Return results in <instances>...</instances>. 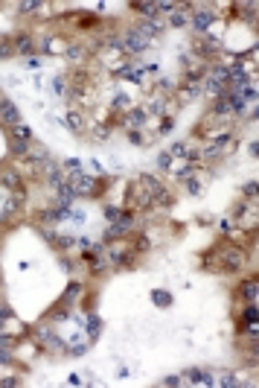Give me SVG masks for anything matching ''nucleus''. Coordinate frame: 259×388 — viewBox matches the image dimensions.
<instances>
[{
	"mask_svg": "<svg viewBox=\"0 0 259 388\" xmlns=\"http://www.w3.org/2000/svg\"><path fill=\"white\" fill-rule=\"evenodd\" d=\"M67 181H70V187H73V193L82 195V198H94L99 193V184L91 178V175H67Z\"/></svg>",
	"mask_w": 259,
	"mask_h": 388,
	"instance_id": "obj_1",
	"label": "nucleus"
},
{
	"mask_svg": "<svg viewBox=\"0 0 259 388\" xmlns=\"http://www.w3.org/2000/svg\"><path fill=\"white\" fill-rule=\"evenodd\" d=\"M242 266H245V254H242V251H239V248H236V245H222V269H230V272H233V269H242Z\"/></svg>",
	"mask_w": 259,
	"mask_h": 388,
	"instance_id": "obj_2",
	"label": "nucleus"
},
{
	"mask_svg": "<svg viewBox=\"0 0 259 388\" xmlns=\"http://www.w3.org/2000/svg\"><path fill=\"white\" fill-rule=\"evenodd\" d=\"M0 120H3V123H9V126H18V123H21V114H18L15 102L0 99Z\"/></svg>",
	"mask_w": 259,
	"mask_h": 388,
	"instance_id": "obj_3",
	"label": "nucleus"
},
{
	"mask_svg": "<svg viewBox=\"0 0 259 388\" xmlns=\"http://www.w3.org/2000/svg\"><path fill=\"white\" fill-rule=\"evenodd\" d=\"M38 342H41L47 350H53V353H62V350H65V345L59 342V336L50 333V330H41V333H38Z\"/></svg>",
	"mask_w": 259,
	"mask_h": 388,
	"instance_id": "obj_4",
	"label": "nucleus"
},
{
	"mask_svg": "<svg viewBox=\"0 0 259 388\" xmlns=\"http://www.w3.org/2000/svg\"><path fill=\"white\" fill-rule=\"evenodd\" d=\"M131 222H134L131 216H123V222H114V225L108 228V233H105V236H108V239H117V236H126V233H129V228H131Z\"/></svg>",
	"mask_w": 259,
	"mask_h": 388,
	"instance_id": "obj_5",
	"label": "nucleus"
},
{
	"mask_svg": "<svg viewBox=\"0 0 259 388\" xmlns=\"http://www.w3.org/2000/svg\"><path fill=\"white\" fill-rule=\"evenodd\" d=\"M210 18H213V9H195V30H201V33H207V27H210Z\"/></svg>",
	"mask_w": 259,
	"mask_h": 388,
	"instance_id": "obj_6",
	"label": "nucleus"
},
{
	"mask_svg": "<svg viewBox=\"0 0 259 388\" xmlns=\"http://www.w3.org/2000/svg\"><path fill=\"white\" fill-rule=\"evenodd\" d=\"M24 201V190H15V193L9 195L6 201H3V207H0V213H12V210H18V204Z\"/></svg>",
	"mask_w": 259,
	"mask_h": 388,
	"instance_id": "obj_7",
	"label": "nucleus"
},
{
	"mask_svg": "<svg viewBox=\"0 0 259 388\" xmlns=\"http://www.w3.org/2000/svg\"><path fill=\"white\" fill-rule=\"evenodd\" d=\"M131 6H134V9H137V12H140L143 18H155V15L161 12V9H158V3H152V0H143V3H131Z\"/></svg>",
	"mask_w": 259,
	"mask_h": 388,
	"instance_id": "obj_8",
	"label": "nucleus"
},
{
	"mask_svg": "<svg viewBox=\"0 0 259 388\" xmlns=\"http://www.w3.org/2000/svg\"><path fill=\"white\" fill-rule=\"evenodd\" d=\"M15 50H18V56H32V41H30V35H18V38H15Z\"/></svg>",
	"mask_w": 259,
	"mask_h": 388,
	"instance_id": "obj_9",
	"label": "nucleus"
},
{
	"mask_svg": "<svg viewBox=\"0 0 259 388\" xmlns=\"http://www.w3.org/2000/svg\"><path fill=\"white\" fill-rule=\"evenodd\" d=\"M12 140H18V143H30V140H32V131L27 129L24 123H18V126H12Z\"/></svg>",
	"mask_w": 259,
	"mask_h": 388,
	"instance_id": "obj_10",
	"label": "nucleus"
},
{
	"mask_svg": "<svg viewBox=\"0 0 259 388\" xmlns=\"http://www.w3.org/2000/svg\"><path fill=\"white\" fill-rule=\"evenodd\" d=\"M198 94H201V85H198V79H190V82L181 88V97H184V99H195Z\"/></svg>",
	"mask_w": 259,
	"mask_h": 388,
	"instance_id": "obj_11",
	"label": "nucleus"
},
{
	"mask_svg": "<svg viewBox=\"0 0 259 388\" xmlns=\"http://www.w3.org/2000/svg\"><path fill=\"white\" fill-rule=\"evenodd\" d=\"M67 129H70V131H82V129H85V120H82L79 111H70V114H67Z\"/></svg>",
	"mask_w": 259,
	"mask_h": 388,
	"instance_id": "obj_12",
	"label": "nucleus"
},
{
	"mask_svg": "<svg viewBox=\"0 0 259 388\" xmlns=\"http://www.w3.org/2000/svg\"><path fill=\"white\" fill-rule=\"evenodd\" d=\"M140 123H146V111H140V108L131 111L129 117H126V129H137Z\"/></svg>",
	"mask_w": 259,
	"mask_h": 388,
	"instance_id": "obj_13",
	"label": "nucleus"
},
{
	"mask_svg": "<svg viewBox=\"0 0 259 388\" xmlns=\"http://www.w3.org/2000/svg\"><path fill=\"white\" fill-rule=\"evenodd\" d=\"M18 181H21V178H18V172H15V169H3V172H0V184H6V187H15V190H18Z\"/></svg>",
	"mask_w": 259,
	"mask_h": 388,
	"instance_id": "obj_14",
	"label": "nucleus"
},
{
	"mask_svg": "<svg viewBox=\"0 0 259 388\" xmlns=\"http://www.w3.org/2000/svg\"><path fill=\"white\" fill-rule=\"evenodd\" d=\"M99 330H102V321H99L97 315L91 312V315H88V339H97Z\"/></svg>",
	"mask_w": 259,
	"mask_h": 388,
	"instance_id": "obj_15",
	"label": "nucleus"
},
{
	"mask_svg": "<svg viewBox=\"0 0 259 388\" xmlns=\"http://www.w3.org/2000/svg\"><path fill=\"white\" fill-rule=\"evenodd\" d=\"M18 9L21 12H38V9H44V3L41 0H24V3H18Z\"/></svg>",
	"mask_w": 259,
	"mask_h": 388,
	"instance_id": "obj_16",
	"label": "nucleus"
},
{
	"mask_svg": "<svg viewBox=\"0 0 259 388\" xmlns=\"http://www.w3.org/2000/svg\"><path fill=\"white\" fill-rule=\"evenodd\" d=\"M242 298H245V301H251V304H254V298H257V283H254V280H248V283H245V286H242Z\"/></svg>",
	"mask_w": 259,
	"mask_h": 388,
	"instance_id": "obj_17",
	"label": "nucleus"
},
{
	"mask_svg": "<svg viewBox=\"0 0 259 388\" xmlns=\"http://www.w3.org/2000/svg\"><path fill=\"white\" fill-rule=\"evenodd\" d=\"M152 298H155V304H158V307H169V304H172V295H169V292H155V295H152Z\"/></svg>",
	"mask_w": 259,
	"mask_h": 388,
	"instance_id": "obj_18",
	"label": "nucleus"
},
{
	"mask_svg": "<svg viewBox=\"0 0 259 388\" xmlns=\"http://www.w3.org/2000/svg\"><path fill=\"white\" fill-rule=\"evenodd\" d=\"M216 386H225V388H233V386H239V380L233 377V374H225L222 377V383H216Z\"/></svg>",
	"mask_w": 259,
	"mask_h": 388,
	"instance_id": "obj_19",
	"label": "nucleus"
},
{
	"mask_svg": "<svg viewBox=\"0 0 259 388\" xmlns=\"http://www.w3.org/2000/svg\"><path fill=\"white\" fill-rule=\"evenodd\" d=\"M15 345V336H9V333H0V348H12Z\"/></svg>",
	"mask_w": 259,
	"mask_h": 388,
	"instance_id": "obj_20",
	"label": "nucleus"
},
{
	"mask_svg": "<svg viewBox=\"0 0 259 388\" xmlns=\"http://www.w3.org/2000/svg\"><path fill=\"white\" fill-rule=\"evenodd\" d=\"M163 386H169V388H178V386H184V383H181V377H166V380H163Z\"/></svg>",
	"mask_w": 259,
	"mask_h": 388,
	"instance_id": "obj_21",
	"label": "nucleus"
},
{
	"mask_svg": "<svg viewBox=\"0 0 259 388\" xmlns=\"http://www.w3.org/2000/svg\"><path fill=\"white\" fill-rule=\"evenodd\" d=\"M9 56H12V47L3 41V44H0V59H9Z\"/></svg>",
	"mask_w": 259,
	"mask_h": 388,
	"instance_id": "obj_22",
	"label": "nucleus"
},
{
	"mask_svg": "<svg viewBox=\"0 0 259 388\" xmlns=\"http://www.w3.org/2000/svg\"><path fill=\"white\" fill-rule=\"evenodd\" d=\"M0 386H6V388H15V386H21V383H18V377H6V380H3Z\"/></svg>",
	"mask_w": 259,
	"mask_h": 388,
	"instance_id": "obj_23",
	"label": "nucleus"
},
{
	"mask_svg": "<svg viewBox=\"0 0 259 388\" xmlns=\"http://www.w3.org/2000/svg\"><path fill=\"white\" fill-rule=\"evenodd\" d=\"M161 169H169V166H172V155H161Z\"/></svg>",
	"mask_w": 259,
	"mask_h": 388,
	"instance_id": "obj_24",
	"label": "nucleus"
},
{
	"mask_svg": "<svg viewBox=\"0 0 259 388\" xmlns=\"http://www.w3.org/2000/svg\"><path fill=\"white\" fill-rule=\"evenodd\" d=\"M245 321H257V310H254V307L245 310Z\"/></svg>",
	"mask_w": 259,
	"mask_h": 388,
	"instance_id": "obj_25",
	"label": "nucleus"
},
{
	"mask_svg": "<svg viewBox=\"0 0 259 388\" xmlns=\"http://www.w3.org/2000/svg\"><path fill=\"white\" fill-rule=\"evenodd\" d=\"M245 193H248V198H254V193H257V184H248V187H245Z\"/></svg>",
	"mask_w": 259,
	"mask_h": 388,
	"instance_id": "obj_26",
	"label": "nucleus"
},
{
	"mask_svg": "<svg viewBox=\"0 0 259 388\" xmlns=\"http://www.w3.org/2000/svg\"><path fill=\"white\" fill-rule=\"evenodd\" d=\"M0 362H3V365H9V362H12V356L6 353V350H0Z\"/></svg>",
	"mask_w": 259,
	"mask_h": 388,
	"instance_id": "obj_27",
	"label": "nucleus"
}]
</instances>
